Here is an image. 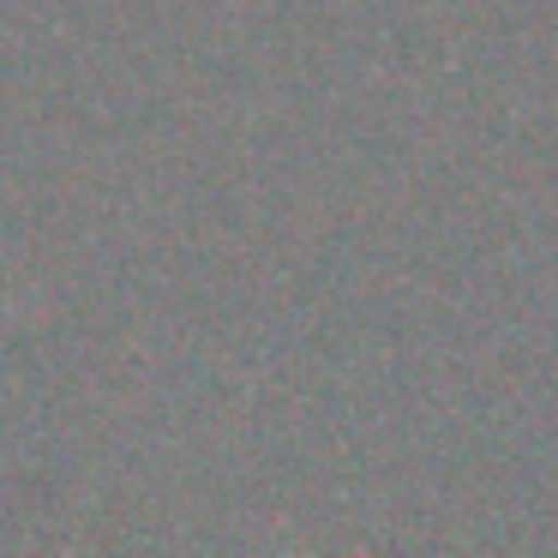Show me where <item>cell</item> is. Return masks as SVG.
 Instances as JSON below:
<instances>
[]
</instances>
